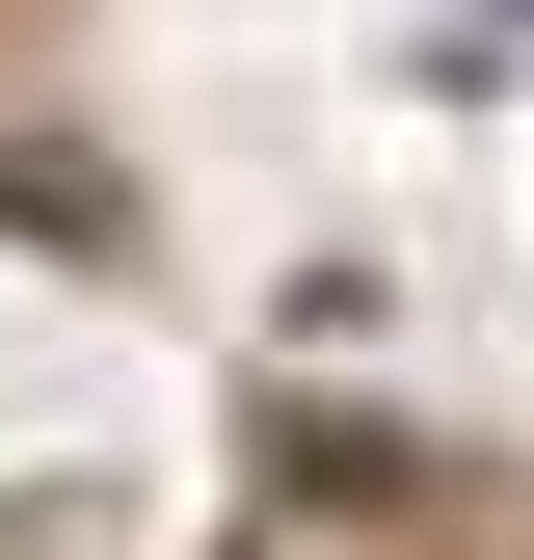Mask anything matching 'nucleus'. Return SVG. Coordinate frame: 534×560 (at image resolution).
Returning a JSON list of instances; mask_svg holds the SVG:
<instances>
[{"label":"nucleus","instance_id":"nucleus-1","mask_svg":"<svg viewBox=\"0 0 534 560\" xmlns=\"http://www.w3.org/2000/svg\"><path fill=\"white\" fill-rule=\"evenodd\" d=\"M508 27H534V0H508Z\"/></svg>","mask_w":534,"mask_h":560}]
</instances>
